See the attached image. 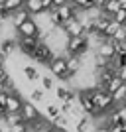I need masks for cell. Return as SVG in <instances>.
Segmentation results:
<instances>
[{
	"instance_id": "1f68e13d",
	"label": "cell",
	"mask_w": 126,
	"mask_h": 132,
	"mask_svg": "<svg viewBox=\"0 0 126 132\" xmlns=\"http://www.w3.org/2000/svg\"><path fill=\"white\" fill-rule=\"evenodd\" d=\"M108 132H122V128H120V126H110Z\"/></svg>"
},
{
	"instance_id": "2e32d148",
	"label": "cell",
	"mask_w": 126,
	"mask_h": 132,
	"mask_svg": "<svg viewBox=\"0 0 126 132\" xmlns=\"http://www.w3.org/2000/svg\"><path fill=\"white\" fill-rule=\"evenodd\" d=\"M49 130H51V122L45 116H41L38 122H33L30 126V132H49Z\"/></svg>"
},
{
	"instance_id": "ac0fdd59",
	"label": "cell",
	"mask_w": 126,
	"mask_h": 132,
	"mask_svg": "<svg viewBox=\"0 0 126 132\" xmlns=\"http://www.w3.org/2000/svg\"><path fill=\"white\" fill-rule=\"evenodd\" d=\"M118 10V0H108L106 4L100 8V12H103L104 16H108V18H112V14Z\"/></svg>"
},
{
	"instance_id": "7a4b0ae2",
	"label": "cell",
	"mask_w": 126,
	"mask_h": 132,
	"mask_svg": "<svg viewBox=\"0 0 126 132\" xmlns=\"http://www.w3.org/2000/svg\"><path fill=\"white\" fill-rule=\"evenodd\" d=\"M49 73L53 77H57L59 81H71V75L67 73V67H65V55H55L53 59L49 61Z\"/></svg>"
},
{
	"instance_id": "7c38bea8",
	"label": "cell",
	"mask_w": 126,
	"mask_h": 132,
	"mask_svg": "<svg viewBox=\"0 0 126 132\" xmlns=\"http://www.w3.org/2000/svg\"><path fill=\"white\" fill-rule=\"evenodd\" d=\"M26 20H30V14H28L24 8H20V10H16V12H12V14H10V24H12L14 30H18Z\"/></svg>"
},
{
	"instance_id": "f546056e",
	"label": "cell",
	"mask_w": 126,
	"mask_h": 132,
	"mask_svg": "<svg viewBox=\"0 0 126 132\" xmlns=\"http://www.w3.org/2000/svg\"><path fill=\"white\" fill-rule=\"evenodd\" d=\"M39 2H41V6H44L45 12L49 10V8H53V6H51V0H39Z\"/></svg>"
},
{
	"instance_id": "ba28073f",
	"label": "cell",
	"mask_w": 126,
	"mask_h": 132,
	"mask_svg": "<svg viewBox=\"0 0 126 132\" xmlns=\"http://www.w3.org/2000/svg\"><path fill=\"white\" fill-rule=\"evenodd\" d=\"M22 105H24V95L20 93L18 89H14L12 93H8V101H6V112H20Z\"/></svg>"
},
{
	"instance_id": "f1b7e54d",
	"label": "cell",
	"mask_w": 126,
	"mask_h": 132,
	"mask_svg": "<svg viewBox=\"0 0 126 132\" xmlns=\"http://www.w3.org/2000/svg\"><path fill=\"white\" fill-rule=\"evenodd\" d=\"M65 4H69V0H51L53 8H59V6H65Z\"/></svg>"
},
{
	"instance_id": "3957f363",
	"label": "cell",
	"mask_w": 126,
	"mask_h": 132,
	"mask_svg": "<svg viewBox=\"0 0 126 132\" xmlns=\"http://www.w3.org/2000/svg\"><path fill=\"white\" fill-rule=\"evenodd\" d=\"M20 116H22V122L24 124H28V126H32L33 122H38L39 118H41V112H39V109L36 105H33L32 101H24L22 109H20Z\"/></svg>"
},
{
	"instance_id": "30bf717a",
	"label": "cell",
	"mask_w": 126,
	"mask_h": 132,
	"mask_svg": "<svg viewBox=\"0 0 126 132\" xmlns=\"http://www.w3.org/2000/svg\"><path fill=\"white\" fill-rule=\"evenodd\" d=\"M65 67H67V73L71 77L79 75L81 73V61H79V57L77 55H65Z\"/></svg>"
},
{
	"instance_id": "6da1fadb",
	"label": "cell",
	"mask_w": 126,
	"mask_h": 132,
	"mask_svg": "<svg viewBox=\"0 0 126 132\" xmlns=\"http://www.w3.org/2000/svg\"><path fill=\"white\" fill-rule=\"evenodd\" d=\"M65 50H67V55L81 57V55H85L87 51H91V47H89V39L85 38V36H77V38H67Z\"/></svg>"
},
{
	"instance_id": "4dcf8cb0",
	"label": "cell",
	"mask_w": 126,
	"mask_h": 132,
	"mask_svg": "<svg viewBox=\"0 0 126 132\" xmlns=\"http://www.w3.org/2000/svg\"><path fill=\"white\" fill-rule=\"evenodd\" d=\"M93 2H95V8H99V10H100V8L108 2V0H93Z\"/></svg>"
},
{
	"instance_id": "8fae6325",
	"label": "cell",
	"mask_w": 126,
	"mask_h": 132,
	"mask_svg": "<svg viewBox=\"0 0 126 132\" xmlns=\"http://www.w3.org/2000/svg\"><path fill=\"white\" fill-rule=\"evenodd\" d=\"M14 51H16V39H2L0 42V57H2V61L12 57Z\"/></svg>"
},
{
	"instance_id": "4316f807",
	"label": "cell",
	"mask_w": 126,
	"mask_h": 132,
	"mask_svg": "<svg viewBox=\"0 0 126 132\" xmlns=\"http://www.w3.org/2000/svg\"><path fill=\"white\" fill-rule=\"evenodd\" d=\"M114 75H116L118 79H120L122 83H126V65H120V67H116Z\"/></svg>"
},
{
	"instance_id": "8992f818",
	"label": "cell",
	"mask_w": 126,
	"mask_h": 132,
	"mask_svg": "<svg viewBox=\"0 0 126 132\" xmlns=\"http://www.w3.org/2000/svg\"><path fill=\"white\" fill-rule=\"evenodd\" d=\"M61 30H63V34H65L67 38H77V36H85V28H83V24L79 22V18L73 16L71 20H67V22L61 24Z\"/></svg>"
},
{
	"instance_id": "484cf974",
	"label": "cell",
	"mask_w": 126,
	"mask_h": 132,
	"mask_svg": "<svg viewBox=\"0 0 126 132\" xmlns=\"http://www.w3.org/2000/svg\"><path fill=\"white\" fill-rule=\"evenodd\" d=\"M6 101H8V93L0 91V114L6 112Z\"/></svg>"
},
{
	"instance_id": "52a82bcc",
	"label": "cell",
	"mask_w": 126,
	"mask_h": 132,
	"mask_svg": "<svg viewBox=\"0 0 126 132\" xmlns=\"http://www.w3.org/2000/svg\"><path fill=\"white\" fill-rule=\"evenodd\" d=\"M16 34H18V38H39V28H38V24H36V20L30 18V20H26V22L16 30Z\"/></svg>"
},
{
	"instance_id": "5bb4252c",
	"label": "cell",
	"mask_w": 126,
	"mask_h": 132,
	"mask_svg": "<svg viewBox=\"0 0 126 132\" xmlns=\"http://www.w3.org/2000/svg\"><path fill=\"white\" fill-rule=\"evenodd\" d=\"M24 2H26V0H0V4H2L6 14H12V12L24 8Z\"/></svg>"
},
{
	"instance_id": "d6986e66",
	"label": "cell",
	"mask_w": 126,
	"mask_h": 132,
	"mask_svg": "<svg viewBox=\"0 0 126 132\" xmlns=\"http://www.w3.org/2000/svg\"><path fill=\"white\" fill-rule=\"evenodd\" d=\"M22 71H24V75H26V79L28 81H38L41 75H39V71L36 69V67H32V65H26V67H22Z\"/></svg>"
},
{
	"instance_id": "d6a6232c",
	"label": "cell",
	"mask_w": 126,
	"mask_h": 132,
	"mask_svg": "<svg viewBox=\"0 0 126 132\" xmlns=\"http://www.w3.org/2000/svg\"><path fill=\"white\" fill-rule=\"evenodd\" d=\"M120 128H122V132H126V122H122V124H120Z\"/></svg>"
},
{
	"instance_id": "4fadbf2b",
	"label": "cell",
	"mask_w": 126,
	"mask_h": 132,
	"mask_svg": "<svg viewBox=\"0 0 126 132\" xmlns=\"http://www.w3.org/2000/svg\"><path fill=\"white\" fill-rule=\"evenodd\" d=\"M55 14H57V18H59V22H67V20H71L73 16H75V10H73L69 4L65 6H59V8H55Z\"/></svg>"
},
{
	"instance_id": "277c9868",
	"label": "cell",
	"mask_w": 126,
	"mask_h": 132,
	"mask_svg": "<svg viewBox=\"0 0 126 132\" xmlns=\"http://www.w3.org/2000/svg\"><path fill=\"white\" fill-rule=\"evenodd\" d=\"M55 57V53L51 51V47L45 42H39L38 44V47L33 50V53H32V57L30 59H33L36 63H41V65H49V61Z\"/></svg>"
},
{
	"instance_id": "e575fe53",
	"label": "cell",
	"mask_w": 126,
	"mask_h": 132,
	"mask_svg": "<svg viewBox=\"0 0 126 132\" xmlns=\"http://www.w3.org/2000/svg\"><path fill=\"white\" fill-rule=\"evenodd\" d=\"M0 63H2V57H0Z\"/></svg>"
},
{
	"instance_id": "d4e9b609",
	"label": "cell",
	"mask_w": 126,
	"mask_h": 132,
	"mask_svg": "<svg viewBox=\"0 0 126 132\" xmlns=\"http://www.w3.org/2000/svg\"><path fill=\"white\" fill-rule=\"evenodd\" d=\"M69 91H71V89H69V87H65V85H59V87H55V95H57V99H59V101H63V99H65Z\"/></svg>"
},
{
	"instance_id": "9a60e30c",
	"label": "cell",
	"mask_w": 126,
	"mask_h": 132,
	"mask_svg": "<svg viewBox=\"0 0 126 132\" xmlns=\"http://www.w3.org/2000/svg\"><path fill=\"white\" fill-rule=\"evenodd\" d=\"M110 97H112V103H114V106L126 105V83H122V85L116 89V91L110 95Z\"/></svg>"
},
{
	"instance_id": "9c48e42d",
	"label": "cell",
	"mask_w": 126,
	"mask_h": 132,
	"mask_svg": "<svg viewBox=\"0 0 126 132\" xmlns=\"http://www.w3.org/2000/svg\"><path fill=\"white\" fill-rule=\"evenodd\" d=\"M24 10L30 14V18H38L45 12L39 0H26V2H24Z\"/></svg>"
},
{
	"instance_id": "5b68a950",
	"label": "cell",
	"mask_w": 126,
	"mask_h": 132,
	"mask_svg": "<svg viewBox=\"0 0 126 132\" xmlns=\"http://www.w3.org/2000/svg\"><path fill=\"white\" fill-rule=\"evenodd\" d=\"M97 57H100V59H104V61H112L114 59V55H116V51H114V45H112V39H104V42H100V44H97L95 45V51H93Z\"/></svg>"
},
{
	"instance_id": "e0dca14e",
	"label": "cell",
	"mask_w": 126,
	"mask_h": 132,
	"mask_svg": "<svg viewBox=\"0 0 126 132\" xmlns=\"http://www.w3.org/2000/svg\"><path fill=\"white\" fill-rule=\"evenodd\" d=\"M2 120H4V124L8 128H12V126H16V124L22 122V116H20V112H4V114H2Z\"/></svg>"
},
{
	"instance_id": "7402d4cb",
	"label": "cell",
	"mask_w": 126,
	"mask_h": 132,
	"mask_svg": "<svg viewBox=\"0 0 126 132\" xmlns=\"http://www.w3.org/2000/svg\"><path fill=\"white\" fill-rule=\"evenodd\" d=\"M39 81H41V91H49V89H53V77L41 75V77H39Z\"/></svg>"
},
{
	"instance_id": "836d02e7",
	"label": "cell",
	"mask_w": 126,
	"mask_h": 132,
	"mask_svg": "<svg viewBox=\"0 0 126 132\" xmlns=\"http://www.w3.org/2000/svg\"><path fill=\"white\" fill-rule=\"evenodd\" d=\"M49 132H65V130H57V128H53V126H51V130Z\"/></svg>"
},
{
	"instance_id": "ffe728a7",
	"label": "cell",
	"mask_w": 126,
	"mask_h": 132,
	"mask_svg": "<svg viewBox=\"0 0 126 132\" xmlns=\"http://www.w3.org/2000/svg\"><path fill=\"white\" fill-rule=\"evenodd\" d=\"M120 85H122V81H120V79H118V77H116V75H114V77L110 79V81L106 83V85H104L103 89H104V91H106V93H108V95H112V93H114V91H116V89L120 87Z\"/></svg>"
},
{
	"instance_id": "cb8c5ba5",
	"label": "cell",
	"mask_w": 126,
	"mask_h": 132,
	"mask_svg": "<svg viewBox=\"0 0 126 132\" xmlns=\"http://www.w3.org/2000/svg\"><path fill=\"white\" fill-rule=\"evenodd\" d=\"M45 114H47L49 122L53 120L55 116H59V109H57V105H47V109H45Z\"/></svg>"
},
{
	"instance_id": "83f0119b",
	"label": "cell",
	"mask_w": 126,
	"mask_h": 132,
	"mask_svg": "<svg viewBox=\"0 0 126 132\" xmlns=\"http://www.w3.org/2000/svg\"><path fill=\"white\" fill-rule=\"evenodd\" d=\"M8 132H30V126L24 124V122H20V124H16V126L8 128Z\"/></svg>"
},
{
	"instance_id": "603a6c76",
	"label": "cell",
	"mask_w": 126,
	"mask_h": 132,
	"mask_svg": "<svg viewBox=\"0 0 126 132\" xmlns=\"http://www.w3.org/2000/svg\"><path fill=\"white\" fill-rule=\"evenodd\" d=\"M30 99H32L33 103H41V101H44V91H41V89H32V91H30Z\"/></svg>"
},
{
	"instance_id": "44dd1931",
	"label": "cell",
	"mask_w": 126,
	"mask_h": 132,
	"mask_svg": "<svg viewBox=\"0 0 126 132\" xmlns=\"http://www.w3.org/2000/svg\"><path fill=\"white\" fill-rule=\"evenodd\" d=\"M112 22H116L118 26H124L126 24V12H122V10H116L114 14H112V18H110Z\"/></svg>"
}]
</instances>
